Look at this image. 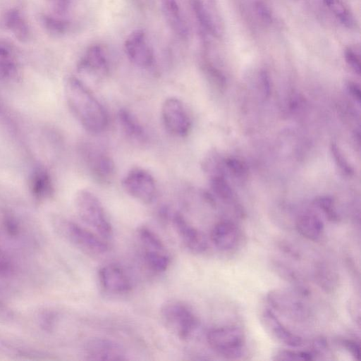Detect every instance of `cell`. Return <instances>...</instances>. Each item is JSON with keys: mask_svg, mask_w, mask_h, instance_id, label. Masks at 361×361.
I'll return each mask as SVG.
<instances>
[{"mask_svg": "<svg viewBox=\"0 0 361 361\" xmlns=\"http://www.w3.org/2000/svg\"><path fill=\"white\" fill-rule=\"evenodd\" d=\"M65 96L72 114L87 131L100 133L106 128L108 115L105 109L78 78H67Z\"/></svg>", "mask_w": 361, "mask_h": 361, "instance_id": "obj_1", "label": "cell"}, {"mask_svg": "<svg viewBox=\"0 0 361 361\" xmlns=\"http://www.w3.org/2000/svg\"><path fill=\"white\" fill-rule=\"evenodd\" d=\"M75 205L81 220L104 239L113 235L112 225L97 197L87 190L76 194Z\"/></svg>", "mask_w": 361, "mask_h": 361, "instance_id": "obj_2", "label": "cell"}, {"mask_svg": "<svg viewBox=\"0 0 361 361\" xmlns=\"http://www.w3.org/2000/svg\"><path fill=\"white\" fill-rule=\"evenodd\" d=\"M56 226L63 237L84 252L102 255L109 250L104 238L73 221L56 219Z\"/></svg>", "mask_w": 361, "mask_h": 361, "instance_id": "obj_3", "label": "cell"}, {"mask_svg": "<svg viewBox=\"0 0 361 361\" xmlns=\"http://www.w3.org/2000/svg\"><path fill=\"white\" fill-rule=\"evenodd\" d=\"M164 326L180 339L189 338L197 326L193 311L185 303L172 300L164 304L160 312Z\"/></svg>", "mask_w": 361, "mask_h": 361, "instance_id": "obj_4", "label": "cell"}, {"mask_svg": "<svg viewBox=\"0 0 361 361\" xmlns=\"http://www.w3.org/2000/svg\"><path fill=\"white\" fill-rule=\"evenodd\" d=\"M306 296L296 290L274 289L267 295V301L271 308L288 319L305 322L310 316V309L304 299Z\"/></svg>", "mask_w": 361, "mask_h": 361, "instance_id": "obj_5", "label": "cell"}, {"mask_svg": "<svg viewBox=\"0 0 361 361\" xmlns=\"http://www.w3.org/2000/svg\"><path fill=\"white\" fill-rule=\"evenodd\" d=\"M207 341L216 353L227 358H238L243 355L245 337L237 326H223L207 332Z\"/></svg>", "mask_w": 361, "mask_h": 361, "instance_id": "obj_6", "label": "cell"}, {"mask_svg": "<svg viewBox=\"0 0 361 361\" xmlns=\"http://www.w3.org/2000/svg\"><path fill=\"white\" fill-rule=\"evenodd\" d=\"M124 190L143 204H150L156 198L157 186L152 174L141 168L130 170L122 180Z\"/></svg>", "mask_w": 361, "mask_h": 361, "instance_id": "obj_7", "label": "cell"}, {"mask_svg": "<svg viewBox=\"0 0 361 361\" xmlns=\"http://www.w3.org/2000/svg\"><path fill=\"white\" fill-rule=\"evenodd\" d=\"M0 30L9 32L21 42L31 37V28L21 5L9 1L0 5Z\"/></svg>", "mask_w": 361, "mask_h": 361, "instance_id": "obj_8", "label": "cell"}, {"mask_svg": "<svg viewBox=\"0 0 361 361\" xmlns=\"http://www.w3.org/2000/svg\"><path fill=\"white\" fill-rule=\"evenodd\" d=\"M161 115L164 127L171 135L185 137L189 133L191 121L179 99L173 97L166 99L161 106Z\"/></svg>", "mask_w": 361, "mask_h": 361, "instance_id": "obj_9", "label": "cell"}, {"mask_svg": "<svg viewBox=\"0 0 361 361\" xmlns=\"http://www.w3.org/2000/svg\"><path fill=\"white\" fill-rule=\"evenodd\" d=\"M82 154L92 178L98 183H109L115 174V166L111 158L92 145L84 147Z\"/></svg>", "mask_w": 361, "mask_h": 361, "instance_id": "obj_10", "label": "cell"}, {"mask_svg": "<svg viewBox=\"0 0 361 361\" xmlns=\"http://www.w3.org/2000/svg\"><path fill=\"white\" fill-rule=\"evenodd\" d=\"M84 355L89 360H126L125 349L118 343L106 338H92L84 345Z\"/></svg>", "mask_w": 361, "mask_h": 361, "instance_id": "obj_11", "label": "cell"}, {"mask_svg": "<svg viewBox=\"0 0 361 361\" xmlns=\"http://www.w3.org/2000/svg\"><path fill=\"white\" fill-rule=\"evenodd\" d=\"M171 221L179 238L190 252L200 254L208 247V243L204 233L191 225L180 214L176 212L171 216Z\"/></svg>", "mask_w": 361, "mask_h": 361, "instance_id": "obj_12", "label": "cell"}, {"mask_svg": "<svg viewBox=\"0 0 361 361\" xmlns=\"http://www.w3.org/2000/svg\"><path fill=\"white\" fill-rule=\"evenodd\" d=\"M125 50L129 59L137 66L147 68L153 63V50L142 30H136L129 35L125 42Z\"/></svg>", "mask_w": 361, "mask_h": 361, "instance_id": "obj_13", "label": "cell"}, {"mask_svg": "<svg viewBox=\"0 0 361 361\" xmlns=\"http://www.w3.org/2000/svg\"><path fill=\"white\" fill-rule=\"evenodd\" d=\"M98 279L101 287L109 293L124 294L132 288L126 272L115 264L102 267L98 271Z\"/></svg>", "mask_w": 361, "mask_h": 361, "instance_id": "obj_14", "label": "cell"}, {"mask_svg": "<svg viewBox=\"0 0 361 361\" xmlns=\"http://www.w3.org/2000/svg\"><path fill=\"white\" fill-rule=\"evenodd\" d=\"M192 8L202 27L210 35L220 37L224 27L221 18L211 0H192Z\"/></svg>", "mask_w": 361, "mask_h": 361, "instance_id": "obj_15", "label": "cell"}, {"mask_svg": "<svg viewBox=\"0 0 361 361\" xmlns=\"http://www.w3.org/2000/svg\"><path fill=\"white\" fill-rule=\"evenodd\" d=\"M261 320L267 331L281 343L293 348L303 345V338L285 326L271 310H264Z\"/></svg>", "mask_w": 361, "mask_h": 361, "instance_id": "obj_16", "label": "cell"}, {"mask_svg": "<svg viewBox=\"0 0 361 361\" xmlns=\"http://www.w3.org/2000/svg\"><path fill=\"white\" fill-rule=\"evenodd\" d=\"M210 239L219 250L229 251L236 246L239 240V231L233 222L223 220L213 226L210 232Z\"/></svg>", "mask_w": 361, "mask_h": 361, "instance_id": "obj_17", "label": "cell"}, {"mask_svg": "<svg viewBox=\"0 0 361 361\" xmlns=\"http://www.w3.org/2000/svg\"><path fill=\"white\" fill-rule=\"evenodd\" d=\"M78 69L94 76H104L108 72L109 66L102 47L99 45L89 47L79 61Z\"/></svg>", "mask_w": 361, "mask_h": 361, "instance_id": "obj_18", "label": "cell"}, {"mask_svg": "<svg viewBox=\"0 0 361 361\" xmlns=\"http://www.w3.org/2000/svg\"><path fill=\"white\" fill-rule=\"evenodd\" d=\"M297 231L303 238L312 241L319 240L324 229L323 221L313 213L300 215L295 221Z\"/></svg>", "mask_w": 361, "mask_h": 361, "instance_id": "obj_19", "label": "cell"}, {"mask_svg": "<svg viewBox=\"0 0 361 361\" xmlns=\"http://www.w3.org/2000/svg\"><path fill=\"white\" fill-rule=\"evenodd\" d=\"M163 13L171 28L182 38L188 36V27L176 0H161Z\"/></svg>", "mask_w": 361, "mask_h": 361, "instance_id": "obj_20", "label": "cell"}, {"mask_svg": "<svg viewBox=\"0 0 361 361\" xmlns=\"http://www.w3.org/2000/svg\"><path fill=\"white\" fill-rule=\"evenodd\" d=\"M314 271L315 281L324 291L330 293L337 288L338 274L331 264L319 262L316 264Z\"/></svg>", "mask_w": 361, "mask_h": 361, "instance_id": "obj_21", "label": "cell"}, {"mask_svg": "<svg viewBox=\"0 0 361 361\" xmlns=\"http://www.w3.org/2000/svg\"><path fill=\"white\" fill-rule=\"evenodd\" d=\"M331 15L343 27L353 29L357 26L355 17L343 0H322Z\"/></svg>", "mask_w": 361, "mask_h": 361, "instance_id": "obj_22", "label": "cell"}, {"mask_svg": "<svg viewBox=\"0 0 361 361\" xmlns=\"http://www.w3.org/2000/svg\"><path fill=\"white\" fill-rule=\"evenodd\" d=\"M118 121L123 132L129 138L143 142L146 134L137 118L128 110L121 109L118 113Z\"/></svg>", "mask_w": 361, "mask_h": 361, "instance_id": "obj_23", "label": "cell"}, {"mask_svg": "<svg viewBox=\"0 0 361 361\" xmlns=\"http://www.w3.org/2000/svg\"><path fill=\"white\" fill-rule=\"evenodd\" d=\"M39 20L45 31L53 37H62L68 34L71 28V23L54 13H42Z\"/></svg>", "mask_w": 361, "mask_h": 361, "instance_id": "obj_24", "label": "cell"}, {"mask_svg": "<svg viewBox=\"0 0 361 361\" xmlns=\"http://www.w3.org/2000/svg\"><path fill=\"white\" fill-rule=\"evenodd\" d=\"M32 190L34 196L39 199H44L52 192V185L49 175L42 169L36 170L32 178Z\"/></svg>", "mask_w": 361, "mask_h": 361, "instance_id": "obj_25", "label": "cell"}, {"mask_svg": "<svg viewBox=\"0 0 361 361\" xmlns=\"http://www.w3.org/2000/svg\"><path fill=\"white\" fill-rule=\"evenodd\" d=\"M144 259L148 268L157 273L167 270L171 263L168 251L145 250Z\"/></svg>", "mask_w": 361, "mask_h": 361, "instance_id": "obj_26", "label": "cell"}, {"mask_svg": "<svg viewBox=\"0 0 361 361\" xmlns=\"http://www.w3.org/2000/svg\"><path fill=\"white\" fill-rule=\"evenodd\" d=\"M137 233L145 250L167 251L160 237L148 227H140Z\"/></svg>", "mask_w": 361, "mask_h": 361, "instance_id": "obj_27", "label": "cell"}, {"mask_svg": "<svg viewBox=\"0 0 361 361\" xmlns=\"http://www.w3.org/2000/svg\"><path fill=\"white\" fill-rule=\"evenodd\" d=\"M211 187L214 194L221 200L227 203H233L234 193L226 182L220 175H214L211 179Z\"/></svg>", "mask_w": 361, "mask_h": 361, "instance_id": "obj_28", "label": "cell"}, {"mask_svg": "<svg viewBox=\"0 0 361 361\" xmlns=\"http://www.w3.org/2000/svg\"><path fill=\"white\" fill-rule=\"evenodd\" d=\"M18 73L19 68L15 56H0V80H13Z\"/></svg>", "mask_w": 361, "mask_h": 361, "instance_id": "obj_29", "label": "cell"}, {"mask_svg": "<svg viewBox=\"0 0 361 361\" xmlns=\"http://www.w3.org/2000/svg\"><path fill=\"white\" fill-rule=\"evenodd\" d=\"M2 230L5 234L14 239L20 238L24 228L19 220L12 215H5L1 222Z\"/></svg>", "mask_w": 361, "mask_h": 361, "instance_id": "obj_30", "label": "cell"}, {"mask_svg": "<svg viewBox=\"0 0 361 361\" xmlns=\"http://www.w3.org/2000/svg\"><path fill=\"white\" fill-rule=\"evenodd\" d=\"M316 355L312 350H281L274 355L276 360H312Z\"/></svg>", "mask_w": 361, "mask_h": 361, "instance_id": "obj_31", "label": "cell"}, {"mask_svg": "<svg viewBox=\"0 0 361 361\" xmlns=\"http://www.w3.org/2000/svg\"><path fill=\"white\" fill-rule=\"evenodd\" d=\"M314 204L324 213L329 221L334 222L339 221V215L336 210L334 200L330 197H319L314 200Z\"/></svg>", "mask_w": 361, "mask_h": 361, "instance_id": "obj_32", "label": "cell"}, {"mask_svg": "<svg viewBox=\"0 0 361 361\" xmlns=\"http://www.w3.org/2000/svg\"><path fill=\"white\" fill-rule=\"evenodd\" d=\"M16 267L10 255L0 247V278H6L13 274Z\"/></svg>", "mask_w": 361, "mask_h": 361, "instance_id": "obj_33", "label": "cell"}, {"mask_svg": "<svg viewBox=\"0 0 361 361\" xmlns=\"http://www.w3.org/2000/svg\"><path fill=\"white\" fill-rule=\"evenodd\" d=\"M344 57L348 66L357 75L360 74V59L359 51L355 47H348Z\"/></svg>", "mask_w": 361, "mask_h": 361, "instance_id": "obj_34", "label": "cell"}, {"mask_svg": "<svg viewBox=\"0 0 361 361\" xmlns=\"http://www.w3.org/2000/svg\"><path fill=\"white\" fill-rule=\"evenodd\" d=\"M225 165L236 178H243L247 176V167L241 161L237 159L229 158L225 161Z\"/></svg>", "mask_w": 361, "mask_h": 361, "instance_id": "obj_35", "label": "cell"}, {"mask_svg": "<svg viewBox=\"0 0 361 361\" xmlns=\"http://www.w3.org/2000/svg\"><path fill=\"white\" fill-rule=\"evenodd\" d=\"M331 151L337 166L345 173L351 175L353 173V170L347 159L343 156L339 147L336 144H332Z\"/></svg>", "mask_w": 361, "mask_h": 361, "instance_id": "obj_36", "label": "cell"}, {"mask_svg": "<svg viewBox=\"0 0 361 361\" xmlns=\"http://www.w3.org/2000/svg\"><path fill=\"white\" fill-rule=\"evenodd\" d=\"M53 13L62 16L69 9L73 0H46Z\"/></svg>", "mask_w": 361, "mask_h": 361, "instance_id": "obj_37", "label": "cell"}, {"mask_svg": "<svg viewBox=\"0 0 361 361\" xmlns=\"http://www.w3.org/2000/svg\"><path fill=\"white\" fill-rule=\"evenodd\" d=\"M340 345L345 349L355 359H360V344L355 340L350 338H341L338 341Z\"/></svg>", "mask_w": 361, "mask_h": 361, "instance_id": "obj_38", "label": "cell"}, {"mask_svg": "<svg viewBox=\"0 0 361 361\" xmlns=\"http://www.w3.org/2000/svg\"><path fill=\"white\" fill-rule=\"evenodd\" d=\"M15 54L14 46L8 41L0 38V56H15Z\"/></svg>", "mask_w": 361, "mask_h": 361, "instance_id": "obj_39", "label": "cell"}, {"mask_svg": "<svg viewBox=\"0 0 361 361\" xmlns=\"http://www.w3.org/2000/svg\"><path fill=\"white\" fill-rule=\"evenodd\" d=\"M347 89L350 94L360 102L361 93L359 86L353 82H349L347 85Z\"/></svg>", "mask_w": 361, "mask_h": 361, "instance_id": "obj_40", "label": "cell"}, {"mask_svg": "<svg viewBox=\"0 0 361 361\" xmlns=\"http://www.w3.org/2000/svg\"><path fill=\"white\" fill-rule=\"evenodd\" d=\"M133 5L139 8H144L148 5L149 0H130Z\"/></svg>", "mask_w": 361, "mask_h": 361, "instance_id": "obj_41", "label": "cell"}]
</instances>
